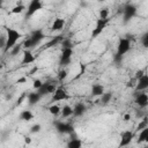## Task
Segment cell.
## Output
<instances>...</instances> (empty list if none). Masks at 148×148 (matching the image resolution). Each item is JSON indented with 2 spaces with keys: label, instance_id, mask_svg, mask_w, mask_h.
<instances>
[{
  "label": "cell",
  "instance_id": "cell-1",
  "mask_svg": "<svg viewBox=\"0 0 148 148\" xmlns=\"http://www.w3.org/2000/svg\"><path fill=\"white\" fill-rule=\"evenodd\" d=\"M6 36H7V43H6V46L3 49V52H7L9 50H12L17 40L22 37V34L18 32L16 29H13V28H6Z\"/></svg>",
  "mask_w": 148,
  "mask_h": 148
},
{
  "label": "cell",
  "instance_id": "cell-2",
  "mask_svg": "<svg viewBox=\"0 0 148 148\" xmlns=\"http://www.w3.org/2000/svg\"><path fill=\"white\" fill-rule=\"evenodd\" d=\"M136 6L132 5V3H127L124 8H123V22L126 24L128 23L135 15H136Z\"/></svg>",
  "mask_w": 148,
  "mask_h": 148
},
{
  "label": "cell",
  "instance_id": "cell-3",
  "mask_svg": "<svg viewBox=\"0 0 148 148\" xmlns=\"http://www.w3.org/2000/svg\"><path fill=\"white\" fill-rule=\"evenodd\" d=\"M56 130L60 134H71L74 132V126L71 123H65V121H54L53 123Z\"/></svg>",
  "mask_w": 148,
  "mask_h": 148
},
{
  "label": "cell",
  "instance_id": "cell-4",
  "mask_svg": "<svg viewBox=\"0 0 148 148\" xmlns=\"http://www.w3.org/2000/svg\"><path fill=\"white\" fill-rule=\"evenodd\" d=\"M43 8V2L42 0H31L28 5L27 12H25V17H31L34 14H36L38 10H40Z\"/></svg>",
  "mask_w": 148,
  "mask_h": 148
},
{
  "label": "cell",
  "instance_id": "cell-5",
  "mask_svg": "<svg viewBox=\"0 0 148 148\" xmlns=\"http://www.w3.org/2000/svg\"><path fill=\"white\" fill-rule=\"evenodd\" d=\"M108 23H109V18H101V17H98L96 20V25H95V28H94V30L91 32V38H96L97 36H99L102 34V31L105 29Z\"/></svg>",
  "mask_w": 148,
  "mask_h": 148
},
{
  "label": "cell",
  "instance_id": "cell-6",
  "mask_svg": "<svg viewBox=\"0 0 148 148\" xmlns=\"http://www.w3.org/2000/svg\"><path fill=\"white\" fill-rule=\"evenodd\" d=\"M131 49V42L128 38L124 37V38H120L119 39V43H118V46H117V54L119 56H124Z\"/></svg>",
  "mask_w": 148,
  "mask_h": 148
},
{
  "label": "cell",
  "instance_id": "cell-7",
  "mask_svg": "<svg viewBox=\"0 0 148 148\" xmlns=\"http://www.w3.org/2000/svg\"><path fill=\"white\" fill-rule=\"evenodd\" d=\"M29 38L31 39V44H32V49H34V47H36L45 38V35H44V32H43L42 29H36V30H34L30 34Z\"/></svg>",
  "mask_w": 148,
  "mask_h": 148
},
{
  "label": "cell",
  "instance_id": "cell-8",
  "mask_svg": "<svg viewBox=\"0 0 148 148\" xmlns=\"http://www.w3.org/2000/svg\"><path fill=\"white\" fill-rule=\"evenodd\" d=\"M69 99V95L68 92L62 89V88H57L56 91L53 92V96H52V102H60V101H67Z\"/></svg>",
  "mask_w": 148,
  "mask_h": 148
},
{
  "label": "cell",
  "instance_id": "cell-9",
  "mask_svg": "<svg viewBox=\"0 0 148 148\" xmlns=\"http://www.w3.org/2000/svg\"><path fill=\"white\" fill-rule=\"evenodd\" d=\"M72 56H73V49H62L60 60H59L60 66H67L71 62Z\"/></svg>",
  "mask_w": 148,
  "mask_h": 148
},
{
  "label": "cell",
  "instance_id": "cell-10",
  "mask_svg": "<svg viewBox=\"0 0 148 148\" xmlns=\"http://www.w3.org/2000/svg\"><path fill=\"white\" fill-rule=\"evenodd\" d=\"M56 89L57 88H56V86L53 83H43V86L39 89H37V91L43 97V96H46L49 94H53L56 91Z\"/></svg>",
  "mask_w": 148,
  "mask_h": 148
},
{
  "label": "cell",
  "instance_id": "cell-11",
  "mask_svg": "<svg viewBox=\"0 0 148 148\" xmlns=\"http://www.w3.org/2000/svg\"><path fill=\"white\" fill-rule=\"evenodd\" d=\"M133 138H134L133 132H131V131H125V132H123L121 135H120V142H119V146H120V147L128 146V145L132 142Z\"/></svg>",
  "mask_w": 148,
  "mask_h": 148
},
{
  "label": "cell",
  "instance_id": "cell-12",
  "mask_svg": "<svg viewBox=\"0 0 148 148\" xmlns=\"http://www.w3.org/2000/svg\"><path fill=\"white\" fill-rule=\"evenodd\" d=\"M134 102L140 108H146V106H148V95L145 92L135 94V101Z\"/></svg>",
  "mask_w": 148,
  "mask_h": 148
},
{
  "label": "cell",
  "instance_id": "cell-13",
  "mask_svg": "<svg viewBox=\"0 0 148 148\" xmlns=\"http://www.w3.org/2000/svg\"><path fill=\"white\" fill-rule=\"evenodd\" d=\"M86 111H87V106H86L84 103H82V102L75 103V105L73 108V114H74V117H81Z\"/></svg>",
  "mask_w": 148,
  "mask_h": 148
},
{
  "label": "cell",
  "instance_id": "cell-14",
  "mask_svg": "<svg viewBox=\"0 0 148 148\" xmlns=\"http://www.w3.org/2000/svg\"><path fill=\"white\" fill-rule=\"evenodd\" d=\"M147 88H148V75L143 74L140 79H138V83H136L135 90L136 91H141V90H145Z\"/></svg>",
  "mask_w": 148,
  "mask_h": 148
},
{
  "label": "cell",
  "instance_id": "cell-15",
  "mask_svg": "<svg viewBox=\"0 0 148 148\" xmlns=\"http://www.w3.org/2000/svg\"><path fill=\"white\" fill-rule=\"evenodd\" d=\"M22 57H23L22 58V61H21L22 65H29V64H31V62L35 61V56L31 53V51L29 49H25L23 51V56Z\"/></svg>",
  "mask_w": 148,
  "mask_h": 148
},
{
  "label": "cell",
  "instance_id": "cell-16",
  "mask_svg": "<svg viewBox=\"0 0 148 148\" xmlns=\"http://www.w3.org/2000/svg\"><path fill=\"white\" fill-rule=\"evenodd\" d=\"M40 98H42V96L39 95L38 91H36V92H29V94L27 95V99H28L29 105H35V104H37Z\"/></svg>",
  "mask_w": 148,
  "mask_h": 148
},
{
  "label": "cell",
  "instance_id": "cell-17",
  "mask_svg": "<svg viewBox=\"0 0 148 148\" xmlns=\"http://www.w3.org/2000/svg\"><path fill=\"white\" fill-rule=\"evenodd\" d=\"M64 25H65V20L61 17H57L51 25V30L52 31H60L64 28Z\"/></svg>",
  "mask_w": 148,
  "mask_h": 148
},
{
  "label": "cell",
  "instance_id": "cell-18",
  "mask_svg": "<svg viewBox=\"0 0 148 148\" xmlns=\"http://www.w3.org/2000/svg\"><path fill=\"white\" fill-rule=\"evenodd\" d=\"M62 39H64V36H62V35H58V36H56V37H52V38L45 44V49H50V47H52V46H56L57 44L61 43Z\"/></svg>",
  "mask_w": 148,
  "mask_h": 148
},
{
  "label": "cell",
  "instance_id": "cell-19",
  "mask_svg": "<svg viewBox=\"0 0 148 148\" xmlns=\"http://www.w3.org/2000/svg\"><path fill=\"white\" fill-rule=\"evenodd\" d=\"M104 94V87L99 83H95L91 86V95L92 96H102Z\"/></svg>",
  "mask_w": 148,
  "mask_h": 148
},
{
  "label": "cell",
  "instance_id": "cell-20",
  "mask_svg": "<svg viewBox=\"0 0 148 148\" xmlns=\"http://www.w3.org/2000/svg\"><path fill=\"white\" fill-rule=\"evenodd\" d=\"M99 97H101V98H99L101 104L106 105V104H109V103L111 102V99H112V97H113V94H112L111 91H109V92H105V91H104V94H103L102 96H99Z\"/></svg>",
  "mask_w": 148,
  "mask_h": 148
},
{
  "label": "cell",
  "instance_id": "cell-21",
  "mask_svg": "<svg viewBox=\"0 0 148 148\" xmlns=\"http://www.w3.org/2000/svg\"><path fill=\"white\" fill-rule=\"evenodd\" d=\"M81 146H82V141L79 138H73L67 142L68 148H81Z\"/></svg>",
  "mask_w": 148,
  "mask_h": 148
},
{
  "label": "cell",
  "instance_id": "cell-22",
  "mask_svg": "<svg viewBox=\"0 0 148 148\" xmlns=\"http://www.w3.org/2000/svg\"><path fill=\"white\" fill-rule=\"evenodd\" d=\"M32 118H34V114H32V112L29 111V110H24V111H22V112L20 113V119L23 120V121H29V120H31Z\"/></svg>",
  "mask_w": 148,
  "mask_h": 148
},
{
  "label": "cell",
  "instance_id": "cell-23",
  "mask_svg": "<svg viewBox=\"0 0 148 148\" xmlns=\"http://www.w3.org/2000/svg\"><path fill=\"white\" fill-rule=\"evenodd\" d=\"M147 136H148V126H147L146 128H143V130L140 131V133H139V138H138L136 142H138V143H142V142H145L146 139H147Z\"/></svg>",
  "mask_w": 148,
  "mask_h": 148
},
{
  "label": "cell",
  "instance_id": "cell-24",
  "mask_svg": "<svg viewBox=\"0 0 148 148\" xmlns=\"http://www.w3.org/2000/svg\"><path fill=\"white\" fill-rule=\"evenodd\" d=\"M73 114V108L69 106V105H65L62 109H61V116L64 118H68Z\"/></svg>",
  "mask_w": 148,
  "mask_h": 148
},
{
  "label": "cell",
  "instance_id": "cell-25",
  "mask_svg": "<svg viewBox=\"0 0 148 148\" xmlns=\"http://www.w3.org/2000/svg\"><path fill=\"white\" fill-rule=\"evenodd\" d=\"M148 126V117L147 116H145V117H142V119L140 120V123L138 124V126H136V131L138 132H140L141 130H143V128H146Z\"/></svg>",
  "mask_w": 148,
  "mask_h": 148
},
{
  "label": "cell",
  "instance_id": "cell-26",
  "mask_svg": "<svg viewBox=\"0 0 148 148\" xmlns=\"http://www.w3.org/2000/svg\"><path fill=\"white\" fill-rule=\"evenodd\" d=\"M49 112H50L51 114H53V116H58L59 113H61V109H60L59 105L53 104V105L49 106Z\"/></svg>",
  "mask_w": 148,
  "mask_h": 148
},
{
  "label": "cell",
  "instance_id": "cell-27",
  "mask_svg": "<svg viewBox=\"0 0 148 148\" xmlns=\"http://www.w3.org/2000/svg\"><path fill=\"white\" fill-rule=\"evenodd\" d=\"M25 10V7L22 5V3H17L12 10H10V13L12 14H21V13H23Z\"/></svg>",
  "mask_w": 148,
  "mask_h": 148
},
{
  "label": "cell",
  "instance_id": "cell-28",
  "mask_svg": "<svg viewBox=\"0 0 148 148\" xmlns=\"http://www.w3.org/2000/svg\"><path fill=\"white\" fill-rule=\"evenodd\" d=\"M22 46H23V44H16L12 50H10V56L12 57H15V56H17L20 52H21V50H22Z\"/></svg>",
  "mask_w": 148,
  "mask_h": 148
},
{
  "label": "cell",
  "instance_id": "cell-29",
  "mask_svg": "<svg viewBox=\"0 0 148 148\" xmlns=\"http://www.w3.org/2000/svg\"><path fill=\"white\" fill-rule=\"evenodd\" d=\"M61 45H62V49H73V42L69 39V38H64L62 42H61Z\"/></svg>",
  "mask_w": 148,
  "mask_h": 148
},
{
  "label": "cell",
  "instance_id": "cell-30",
  "mask_svg": "<svg viewBox=\"0 0 148 148\" xmlns=\"http://www.w3.org/2000/svg\"><path fill=\"white\" fill-rule=\"evenodd\" d=\"M98 14H99V17L101 18H108V16H109V9L108 8H101Z\"/></svg>",
  "mask_w": 148,
  "mask_h": 148
},
{
  "label": "cell",
  "instance_id": "cell-31",
  "mask_svg": "<svg viewBox=\"0 0 148 148\" xmlns=\"http://www.w3.org/2000/svg\"><path fill=\"white\" fill-rule=\"evenodd\" d=\"M43 86V82H42V80H39V79H35L34 80V83H32V87H34V89H39L40 87Z\"/></svg>",
  "mask_w": 148,
  "mask_h": 148
},
{
  "label": "cell",
  "instance_id": "cell-32",
  "mask_svg": "<svg viewBox=\"0 0 148 148\" xmlns=\"http://www.w3.org/2000/svg\"><path fill=\"white\" fill-rule=\"evenodd\" d=\"M66 76H67V71H66V69H61V71L59 72V74H58L59 81H64V80L66 79Z\"/></svg>",
  "mask_w": 148,
  "mask_h": 148
},
{
  "label": "cell",
  "instance_id": "cell-33",
  "mask_svg": "<svg viewBox=\"0 0 148 148\" xmlns=\"http://www.w3.org/2000/svg\"><path fill=\"white\" fill-rule=\"evenodd\" d=\"M40 128H42V126L39 124H35L30 127V133H38L40 131Z\"/></svg>",
  "mask_w": 148,
  "mask_h": 148
},
{
  "label": "cell",
  "instance_id": "cell-34",
  "mask_svg": "<svg viewBox=\"0 0 148 148\" xmlns=\"http://www.w3.org/2000/svg\"><path fill=\"white\" fill-rule=\"evenodd\" d=\"M84 71H86V65H83V64L81 62V64H80V72H79V74H77V75H76L74 79L76 80V79H79L80 76H82V75L84 74Z\"/></svg>",
  "mask_w": 148,
  "mask_h": 148
},
{
  "label": "cell",
  "instance_id": "cell-35",
  "mask_svg": "<svg viewBox=\"0 0 148 148\" xmlns=\"http://www.w3.org/2000/svg\"><path fill=\"white\" fill-rule=\"evenodd\" d=\"M141 43H142L143 47H148V32L145 34V35L142 36V38H141Z\"/></svg>",
  "mask_w": 148,
  "mask_h": 148
},
{
  "label": "cell",
  "instance_id": "cell-36",
  "mask_svg": "<svg viewBox=\"0 0 148 148\" xmlns=\"http://www.w3.org/2000/svg\"><path fill=\"white\" fill-rule=\"evenodd\" d=\"M6 43H7V36L2 35V36H1V38H0V47H1L2 50L5 49V46H6Z\"/></svg>",
  "mask_w": 148,
  "mask_h": 148
},
{
  "label": "cell",
  "instance_id": "cell-37",
  "mask_svg": "<svg viewBox=\"0 0 148 148\" xmlns=\"http://www.w3.org/2000/svg\"><path fill=\"white\" fill-rule=\"evenodd\" d=\"M123 57H124V56H119V54H117V53H116V54H114V58H113L114 62H116V64H118V65H119V64H121Z\"/></svg>",
  "mask_w": 148,
  "mask_h": 148
},
{
  "label": "cell",
  "instance_id": "cell-38",
  "mask_svg": "<svg viewBox=\"0 0 148 148\" xmlns=\"http://www.w3.org/2000/svg\"><path fill=\"white\" fill-rule=\"evenodd\" d=\"M142 75H143V71H142V69H139V71L135 72V79H136V80L140 79Z\"/></svg>",
  "mask_w": 148,
  "mask_h": 148
},
{
  "label": "cell",
  "instance_id": "cell-39",
  "mask_svg": "<svg viewBox=\"0 0 148 148\" xmlns=\"http://www.w3.org/2000/svg\"><path fill=\"white\" fill-rule=\"evenodd\" d=\"M24 97H25V94H23L18 99H17V103H16V105H21V103H22V101L24 99Z\"/></svg>",
  "mask_w": 148,
  "mask_h": 148
},
{
  "label": "cell",
  "instance_id": "cell-40",
  "mask_svg": "<svg viewBox=\"0 0 148 148\" xmlns=\"http://www.w3.org/2000/svg\"><path fill=\"white\" fill-rule=\"evenodd\" d=\"M16 82H17V83H24V82H27V77H20Z\"/></svg>",
  "mask_w": 148,
  "mask_h": 148
},
{
  "label": "cell",
  "instance_id": "cell-41",
  "mask_svg": "<svg viewBox=\"0 0 148 148\" xmlns=\"http://www.w3.org/2000/svg\"><path fill=\"white\" fill-rule=\"evenodd\" d=\"M130 119H131V114H130V113H126V114L124 116V120H125V121H128Z\"/></svg>",
  "mask_w": 148,
  "mask_h": 148
},
{
  "label": "cell",
  "instance_id": "cell-42",
  "mask_svg": "<svg viewBox=\"0 0 148 148\" xmlns=\"http://www.w3.org/2000/svg\"><path fill=\"white\" fill-rule=\"evenodd\" d=\"M24 142H25V143H31V139H30L29 136H25V138H24Z\"/></svg>",
  "mask_w": 148,
  "mask_h": 148
},
{
  "label": "cell",
  "instance_id": "cell-43",
  "mask_svg": "<svg viewBox=\"0 0 148 148\" xmlns=\"http://www.w3.org/2000/svg\"><path fill=\"white\" fill-rule=\"evenodd\" d=\"M136 117H139V118L142 117V113H141V112H136Z\"/></svg>",
  "mask_w": 148,
  "mask_h": 148
},
{
  "label": "cell",
  "instance_id": "cell-44",
  "mask_svg": "<svg viewBox=\"0 0 148 148\" xmlns=\"http://www.w3.org/2000/svg\"><path fill=\"white\" fill-rule=\"evenodd\" d=\"M98 2H104V1H106V0H97Z\"/></svg>",
  "mask_w": 148,
  "mask_h": 148
},
{
  "label": "cell",
  "instance_id": "cell-45",
  "mask_svg": "<svg viewBox=\"0 0 148 148\" xmlns=\"http://www.w3.org/2000/svg\"><path fill=\"white\" fill-rule=\"evenodd\" d=\"M145 142H147V143H148V136H147V139H146V141H145Z\"/></svg>",
  "mask_w": 148,
  "mask_h": 148
},
{
  "label": "cell",
  "instance_id": "cell-46",
  "mask_svg": "<svg viewBox=\"0 0 148 148\" xmlns=\"http://www.w3.org/2000/svg\"><path fill=\"white\" fill-rule=\"evenodd\" d=\"M130 1H132V0H130ZM130 1H128V2H130Z\"/></svg>",
  "mask_w": 148,
  "mask_h": 148
}]
</instances>
